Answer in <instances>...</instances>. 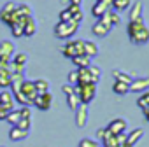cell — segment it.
Here are the masks:
<instances>
[{
  "instance_id": "cell-1",
  "label": "cell",
  "mask_w": 149,
  "mask_h": 147,
  "mask_svg": "<svg viewBox=\"0 0 149 147\" xmlns=\"http://www.w3.org/2000/svg\"><path fill=\"white\" fill-rule=\"evenodd\" d=\"M128 37L135 46H146L149 42V28L142 21H130L128 23Z\"/></svg>"
},
{
  "instance_id": "cell-2",
  "label": "cell",
  "mask_w": 149,
  "mask_h": 147,
  "mask_svg": "<svg viewBox=\"0 0 149 147\" xmlns=\"http://www.w3.org/2000/svg\"><path fill=\"white\" fill-rule=\"evenodd\" d=\"M74 93H76L79 96V102L88 105L95 100L97 96V84H77V86H74Z\"/></svg>"
},
{
  "instance_id": "cell-3",
  "label": "cell",
  "mask_w": 149,
  "mask_h": 147,
  "mask_svg": "<svg viewBox=\"0 0 149 147\" xmlns=\"http://www.w3.org/2000/svg\"><path fill=\"white\" fill-rule=\"evenodd\" d=\"M77 30H79V25L74 21H68V23L58 21L54 25V35L58 39H70L74 33H77Z\"/></svg>"
},
{
  "instance_id": "cell-4",
  "label": "cell",
  "mask_w": 149,
  "mask_h": 147,
  "mask_svg": "<svg viewBox=\"0 0 149 147\" xmlns=\"http://www.w3.org/2000/svg\"><path fill=\"white\" fill-rule=\"evenodd\" d=\"M61 53H63L65 58H70V60L76 58V56L84 54V40H81V39H77V40H68L63 46Z\"/></svg>"
},
{
  "instance_id": "cell-5",
  "label": "cell",
  "mask_w": 149,
  "mask_h": 147,
  "mask_svg": "<svg viewBox=\"0 0 149 147\" xmlns=\"http://www.w3.org/2000/svg\"><path fill=\"white\" fill-rule=\"evenodd\" d=\"M111 30H112V25H111L107 14H105L104 18L97 19V23L91 26V32H93V35H97V37H105V35H109Z\"/></svg>"
},
{
  "instance_id": "cell-6",
  "label": "cell",
  "mask_w": 149,
  "mask_h": 147,
  "mask_svg": "<svg viewBox=\"0 0 149 147\" xmlns=\"http://www.w3.org/2000/svg\"><path fill=\"white\" fill-rule=\"evenodd\" d=\"M109 133H112V135H121V133H128L126 130H128V123H126V119H123V117H116V119H112L109 124H107V128H105Z\"/></svg>"
},
{
  "instance_id": "cell-7",
  "label": "cell",
  "mask_w": 149,
  "mask_h": 147,
  "mask_svg": "<svg viewBox=\"0 0 149 147\" xmlns=\"http://www.w3.org/2000/svg\"><path fill=\"white\" fill-rule=\"evenodd\" d=\"M51 103H53V95L47 91V93H39L33 100V105L39 109V110H49L51 109Z\"/></svg>"
},
{
  "instance_id": "cell-8",
  "label": "cell",
  "mask_w": 149,
  "mask_h": 147,
  "mask_svg": "<svg viewBox=\"0 0 149 147\" xmlns=\"http://www.w3.org/2000/svg\"><path fill=\"white\" fill-rule=\"evenodd\" d=\"M16 7H18V4H14V2H7V4H4V7L0 9V21L6 23V25L9 26L11 21H13V14H14Z\"/></svg>"
},
{
  "instance_id": "cell-9",
  "label": "cell",
  "mask_w": 149,
  "mask_h": 147,
  "mask_svg": "<svg viewBox=\"0 0 149 147\" xmlns=\"http://www.w3.org/2000/svg\"><path fill=\"white\" fill-rule=\"evenodd\" d=\"M130 91L132 93H146L149 91V77H139L130 83Z\"/></svg>"
},
{
  "instance_id": "cell-10",
  "label": "cell",
  "mask_w": 149,
  "mask_h": 147,
  "mask_svg": "<svg viewBox=\"0 0 149 147\" xmlns=\"http://www.w3.org/2000/svg\"><path fill=\"white\" fill-rule=\"evenodd\" d=\"M76 124H77V128H84L86 124H88V105H84V103H81L76 110Z\"/></svg>"
},
{
  "instance_id": "cell-11",
  "label": "cell",
  "mask_w": 149,
  "mask_h": 147,
  "mask_svg": "<svg viewBox=\"0 0 149 147\" xmlns=\"http://www.w3.org/2000/svg\"><path fill=\"white\" fill-rule=\"evenodd\" d=\"M19 91L32 102V105H33V100H35V96L39 95L37 93V89H35V84H33V81H23V84H21V88H19Z\"/></svg>"
},
{
  "instance_id": "cell-12",
  "label": "cell",
  "mask_w": 149,
  "mask_h": 147,
  "mask_svg": "<svg viewBox=\"0 0 149 147\" xmlns=\"http://www.w3.org/2000/svg\"><path fill=\"white\" fill-rule=\"evenodd\" d=\"M0 103H2L9 112L11 110H14V96H13V93H11V89H4V91H0Z\"/></svg>"
},
{
  "instance_id": "cell-13",
  "label": "cell",
  "mask_w": 149,
  "mask_h": 147,
  "mask_svg": "<svg viewBox=\"0 0 149 147\" xmlns=\"http://www.w3.org/2000/svg\"><path fill=\"white\" fill-rule=\"evenodd\" d=\"M109 11H111V6H109V4H102V2H95V6L91 7V14H93L97 19L104 18Z\"/></svg>"
},
{
  "instance_id": "cell-14",
  "label": "cell",
  "mask_w": 149,
  "mask_h": 147,
  "mask_svg": "<svg viewBox=\"0 0 149 147\" xmlns=\"http://www.w3.org/2000/svg\"><path fill=\"white\" fill-rule=\"evenodd\" d=\"M130 21H142V14H144V6L140 2H135L133 6H130Z\"/></svg>"
},
{
  "instance_id": "cell-15",
  "label": "cell",
  "mask_w": 149,
  "mask_h": 147,
  "mask_svg": "<svg viewBox=\"0 0 149 147\" xmlns=\"http://www.w3.org/2000/svg\"><path fill=\"white\" fill-rule=\"evenodd\" d=\"M11 76H13V74L7 70V67L0 68V88H2V89H9V86H11Z\"/></svg>"
},
{
  "instance_id": "cell-16",
  "label": "cell",
  "mask_w": 149,
  "mask_h": 147,
  "mask_svg": "<svg viewBox=\"0 0 149 147\" xmlns=\"http://www.w3.org/2000/svg\"><path fill=\"white\" fill-rule=\"evenodd\" d=\"M142 137H144V130H142V128H135V130H132L130 133H126V144H130V145L133 147Z\"/></svg>"
},
{
  "instance_id": "cell-17",
  "label": "cell",
  "mask_w": 149,
  "mask_h": 147,
  "mask_svg": "<svg viewBox=\"0 0 149 147\" xmlns=\"http://www.w3.org/2000/svg\"><path fill=\"white\" fill-rule=\"evenodd\" d=\"M77 84H93L91 76H90V70L88 68H77ZM76 84V86H77Z\"/></svg>"
},
{
  "instance_id": "cell-18",
  "label": "cell",
  "mask_w": 149,
  "mask_h": 147,
  "mask_svg": "<svg viewBox=\"0 0 149 147\" xmlns=\"http://www.w3.org/2000/svg\"><path fill=\"white\" fill-rule=\"evenodd\" d=\"M28 133H30V131H23V130H19L18 126H11L9 138H11L13 142H19V140H25V138L28 137Z\"/></svg>"
},
{
  "instance_id": "cell-19",
  "label": "cell",
  "mask_w": 149,
  "mask_h": 147,
  "mask_svg": "<svg viewBox=\"0 0 149 147\" xmlns=\"http://www.w3.org/2000/svg\"><path fill=\"white\" fill-rule=\"evenodd\" d=\"M35 32H37V25H35V19L30 16L25 21V25H23V35L25 37H32V35H35Z\"/></svg>"
},
{
  "instance_id": "cell-20",
  "label": "cell",
  "mask_w": 149,
  "mask_h": 147,
  "mask_svg": "<svg viewBox=\"0 0 149 147\" xmlns=\"http://www.w3.org/2000/svg\"><path fill=\"white\" fill-rule=\"evenodd\" d=\"M84 54L88 58H95L98 56V44L93 40H84Z\"/></svg>"
},
{
  "instance_id": "cell-21",
  "label": "cell",
  "mask_w": 149,
  "mask_h": 147,
  "mask_svg": "<svg viewBox=\"0 0 149 147\" xmlns=\"http://www.w3.org/2000/svg\"><path fill=\"white\" fill-rule=\"evenodd\" d=\"M112 77H114V81H118V83H125V84H130L132 81H133V77L130 76V74H126V72H123V70H112Z\"/></svg>"
},
{
  "instance_id": "cell-22",
  "label": "cell",
  "mask_w": 149,
  "mask_h": 147,
  "mask_svg": "<svg viewBox=\"0 0 149 147\" xmlns=\"http://www.w3.org/2000/svg\"><path fill=\"white\" fill-rule=\"evenodd\" d=\"M102 145H104V147H118V145H119L118 137L112 135V133H109V131L105 130V135H104V138H102Z\"/></svg>"
},
{
  "instance_id": "cell-23",
  "label": "cell",
  "mask_w": 149,
  "mask_h": 147,
  "mask_svg": "<svg viewBox=\"0 0 149 147\" xmlns=\"http://www.w3.org/2000/svg\"><path fill=\"white\" fill-rule=\"evenodd\" d=\"M72 63L76 65L77 68H88V67L91 65V58H88L86 54H81V56L72 58Z\"/></svg>"
},
{
  "instance_id": "cell-24",
  "label": "cell",
  "mask_w": 149,
  "mask_h": 147,
  "mask_svg": "<svg viewBox=\"0 0 149 147\" xmlns=\"http://www.w3.org/2000/svg\"><path fill=\"white\" fill-rule=\"evenodd\" d=\"M11 63L19 65V67H26V63H28V54H26V53H14Z\"/></svg>"
},
{
  "instance_id": "cell-25",
  "label": "cell",
  "mask_w": 149,
  "mask_h": 147,
  "mask_svg": "<svg viewBox=\"0 0 149 147\" xmlns=\"http://www.w3.org/2000/svg\"><path fill=\"white\" fill-rule=\"evenodd\" d=\"M112 91H114L116 95H126V93H130V84H125V83H118V81H114V84H112Z\"/></svg>"
},
{
  "instance_id": "cell-26",
  "label": "cell",
  "mask_w": 149,
  "mask_h": 147,
  "mask_svg": "<svg viewBox=\"0 0 149 147\" xmlns=\"http://www.w3.org/2000/svg\"><path fill=\"white\" fill-rule=\"evenodd\" d=\"M111 6L116 9V12H121V11H126L132 6V0H112Z\"/></svg>"
},
{
  "instance_id": "cell-27",
  "label": "cell",
  "mask_w": 149,
  "mask_h": 147,
  "mask_svg": "<svg viewBox=\"0 0 149 147\" xmlns=\"http://www.w3.org/2000/svg\"><path fill=\"white\" fill-rule=\"evenodd\" d=\"M88 70H90V76H91L93 84H98V81H100V77H102V70H100V67L90 65V67H88Z\"/></svg>"
},
{
  "instance_id": "cell-28",
  "label": "cell",
  "mask_w": 149,
  "mask_h": 147,
  "mask_svg": "<svg viewBox=\"0 0 149 147\" xmlns=\"http://www.w3.org/2000/svg\"><path fill=\"white\" fill-rule=\"evenodd\" d=\"M19 119H21V114H19V109H14V110H11V112L7 114V117H6V121H7V123H9L11 126H16Z\"/></svg>"
},
{
  "instance_id": "cell-29",
  "label": "cell",
  "mask_w": 149,
  "mask_h": 147,
  "mask_svg": "<svg viewBox=\"0 0 149 147\" xmlns=\"http://www.w3.org/2000/svg\"><path fill=\"white\" fill-rule=\"evenodd\" d=\"M33 84H35L37 93H47V91H49V83H47L46 79H35Z\"/></svg>"
},
{
  "instance_id": "cell-30",
  "label": "cell",
  "mask_w": 149,
  "mask_h": 147,
  "mask_svg": "<svg viewBox=\"0 0 149 147\" xmlns=\"http://www.w3.org/2000/svg\"><path fill=\"white\" fill-rule=\"evenodd\" d=\"M67 105H68V109H70V110H76V109L81 105V102H79V96H77L76 93L68 95V96H67Z\"/></svg>"
},
{
  "instance_id": "cell-31",
  "label": "cell",
  "mask_w": 149,
  "mask_h": 147,
  "mask_svg": "<svg viewBox=\"0 0 149 147\" xmlns=\"http://www.w3.org/2000/svg\"><path fill=\"white\" fill-rule=\"evenodd\" d=\"M137 105L144 110L146 107H149V91H146V93H140V96L137 98Z\"/></svg>"
},
{
  "instance_id": "cell-32",
  "label": "cell",
  "mask_w": 149,
  "mask_h": 147,
  "mask_svg": "<svg viewBox=\"0 0 149 147\" xmlns=\"http://www.w3.org/2000/svg\"><path fill=\"white\" fill-rule=\"evenodd\" d=\"M9 28H11V33H13V37H16V39L23 37V26H21V25H18V23H13Z\"/></svg>"
},
{
  "instance_id": "cell-33",
  "label": "cell",
  "mask_w": 149,
  "mask_h": 147,
  "mask_svg": "<svg viewBox=\"0 0 149 147\" xmlns=\"http://www.w3.org/2000/svg\"><path fill=\"white\" fill-rule=\"evenodd\" d=\"M19 130H23V131H30V128H32V119H25V117H21L19 121H18V124H16Z\"/></svg>"
},
{
  "instance_id": "cell-34",
  "label": "cell",
  "mask_w": 149,
  "mask_h": 147,
  "mask_svg": "<svg viewBox=\"0 0 149 147\" xmlns=\"http://www.w3.org/2000/svg\"><path fill=\"white\" fill-rule=\"evenodd\" d=\"M107 18H109V21H111V25H112V26H118V25L121 23V16H119L118 12L109 11V12H107Z\"/></svg>"
},
{
  "instance_id": "cell-35",
  "label": "cell",
  "mask_w": 149,
  "mask_h": 147,
  "mask_svg": "<svg viewBox=\"0 0 149 147\" xmlns=\"http://www.w3.org/2000/svg\"><path fill=\"white\" fill-rule=\"evenodd\" d=\"M79 147H102V145L97 140H93V138H83L79 142Z\"/></svg>"
},
{
  "instance_id": "cell-36",
  "label": "cell",
  "mask_w": 149,
  "mask_h": 147,
  "mask_svg": "<svg viewBox=\"0 0 149 147\" xmlns=\"http://www.w3.org/2000/svg\"><path fill=\"white\" fill-rule=\"evenodd\" d=\"M67 84H70V86H76L77 84V70H72L68 76H67Z\"/></svg>"
},
{
  "instance_id": "cell-37",
  "label": "cell",
  "mask_w": 149,
  "mask_h": 147,
  "mask_svg": "<svg viewBox=\"0 0 149 147\" xmlns=\"http://www.w3.org/2000/svg\"><path fill=\"white\" fill-rule=\"evenodd\" d=\"M60 21H63V23L72 21V14H70V11H68V9H63V11L60 12Z\"/></svg>"
},
{
  "instance_id": "cell-38",
  "label": "cell",
  "mask_w": 149,
  "mask_h": 147,
  "mask_svg": "<svg viewBox=\"0 0 149 147\" xmlns=\"http://www.w3.org/2000/svg\"><path fill=\"white\" fill-rule=\"evenodd\" d=\"M19 114H21V117H25V119H32V110H30V107H21V109H19Z\"/></svg>"
},
{
  "instance_id": "cell-39",
  "label": "cell",
  "mask_w": 149,
  "mask_h": 147,
  "mask_svg": "<svg viewBox=\"0 0 149 147\" xmlns=\"http://www.w3.org/2000/svg\"><path fill=\"white\" fill-rule=\"evenodd\" d=\"M61 91L65 93V96H68V95L74 93V86H70V84H63V86H61Z\"/></svg>"
},
{
  "instance_id": "cell-40",
  "label": "cell",
  "mask_w": 149,
  "mask_h": 147,
  "mask_svg": "<svg viewBox=\"0 0 149 147\" xmlns=\"http://www.w3.org/2000/svg\"><path fill=\"white\" fill-rule=\"evenodd\" d=\"M7 114H9V110L0 103V121H6V117H7Z\"/></svg>"
},
{
  "instance_id": "cell-41",
  "label": "cell",
  "mask_w": 149,
  "mask_h": 147,
  "mask_svg": "<svg viewBox=\"0 0 149 147\" xmlns=\"http://www.w3.org/2000/svg\"><path fill=\"white\" fill-rule=\"evenodd\" d=\"M104 135H105V128H98V130H97V138H100V140H102V138H104Z\"/></svg>"
},
{
  "instance_id": "cell-42",
  "label": "cell",
  "mask_w": 149,
  "mask_h": 147,
  "mask_svg": "<svg viewBox=\"0 0 149 147\" xmlns=\"http://www.w3.org/2000/svg\"><path fill=\"white\" fill-rule=\"evenodd\" d=\"M142 112H144V117H146V121L149 123V107H146V109H144Z\"/></svg>"
},
{
  "instance_id": "cell-43",
  "label": "cell",
  "mask_w": 149,
  "mask_h": 147,
  "mask_svg": "<svg viewBox=\"0 0 149 147\" xmlns=\"http://www.w3.org/2000/svg\"><path fill=\"white\" fill-rule=\"evenodd\" d=\"M81 2H83V0H70L72 6H81Z\"/></svg>"
},
{
  "instance_id": "cell-44",
  "label": "cell",
  "mask_w": 149,
  "mask_h": 147,
  "mask_svg": "<svg viewBox=\"0 0 149 147\" xmlns=\"http://www.w3.org/2000/svg\"><path fill=\"white\" fill-rule=\"evenodd\" d=\"M97 2H102V4H109V6H111L112 0H97Z\"/></svg>"
},
{
  "instance_id": "cell-45",
  "label": "cell",
  "mask_w": 149,
  "mask_h": 147,
  "mask_svg": "<svg viewBox=\"0 0 149 147\" xmlns=\"http://www.w3.org/2000/svg\"><path fill=\"white\" fill-rule=\"evenodd\" d=\"M123 147H132V145H130V144H125V145H123Z\"/></svg>"
}]
</instances>
